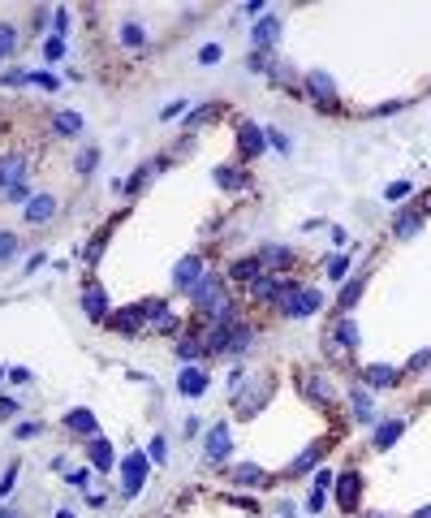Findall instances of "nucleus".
I'll use <instances>...</instances> for the list:
<instances>
[{"mask_svg":"<svg viewBox=\"0 0 431 518\" xmlns=\"http://www.w3.org/2000/svg\"><path fill=\"white\" fill-rule=\"evenodd\" d=\"M18 186H26V160L22 155H5L0 160V190H18Z\"/></svg>","mask_w":431,"mask_h":518,"instance_id":"nucleus-7","label":"nucleus"},{"mask_svg":"<svg viewBox=\"0 0 431 518\" xmlns=\"http://www.w3.org/2000/svg\"><path fill=\"white\" fill-rule=\"evenodd\" d=\"M177 393H186V397H203V393H207V372H198V368H181V376H177Z\"/></svg>","mask_w":431,"mask_h":518,"instance_id":"nucleus-12","label":"nucleus"},{"mask_svg":"<svg viewBox=\"0 0 431 518\" xmlns=\"http://www.w3.org/2000/svg\"><path fill=\"white\" fill-rule=\"evenodd\" d=\"M177 113H186V99H173V104H164V113H159V117H164V121H173Z\"/></svg>","mask_w":431,"mask_h":518,"instance_id":"nucleus-42","label":"nucleus"},{"mask_svg":"<svg viewBox=\"0 0 431 518\" xmlns=\"http://www.w3.org/2000/svg\"><path fill=\"white\" fill-rule=\"evenodd\" d=\"M203 277H207V272H203V259H198V255H186V259H181V264L173 268V290H181V294H190V290H194V285H198Z\"/></svg>","mask_w":431,"mask_h":518,"instance_id":"nucleus-4","label":"nucleus"},{"mask_svg":"<svg viewBox=\"0 0 431 518\" xmlns=\"http://www.w3.org/2000/svg\"><path fill=\"white\" fill-rule=\"evenodd\" d=\"M345 272H349V259H345V255H332V259H328V277H332V281H345Z\"/></svg>","mask_w":431,"mask_h":518,"instance_id":"nucleus-35","label":"nucleus"},{"mask_svg":"<svg viewBox=\"0 0 431 518\" xmlns=\"http://www.w3.org/2000/svg\"><path fill=\"white\" fill-rule=\"evenodd\" d=\"M18 250H22L18 233H9V229H0V264H5V259H13Z\"/></svg>","mask_w":431,"mask_h":518,"instance_id":"nucleus-31","label":"nucleus"},{"mask_svg":"<svg viewBox=\"0 0 431 518\" xmlns=\"http://www.w3.org/2000/svg\"><path fill=\"white\" fill-rule=\"evenodd\" d=\"M30 82H39V87H47V91H52V87H57V78H52V74H30Z\"/></svg>","mask_w":431,"mask_h":518,"instance_id":"nucleus-48","label":"nucleus"},{"mask_svg":"<svg viewBox=\"0 0 431 518\" xmlns=\"http://www.w3.org/2000/svg\"><path fill=\"white\" fill-rule=\"evenodd\" d=\"M332 341L345 346V350H358V324H354V320H341L337 333H332Z\"/></svg>","mask_w":431,"mask_h":518,"instance_id":"nucleus-27","label":"nucleus"},{"mask_svg":"<svg viewBox=\"0 0 431 518\" xmlns=\"http://www.w3.org/2000/svg\"><path fill=\"white\" fill-rule=\"evenodd\" d=\"M86 480H91V471H74L69 475V488H86Z\"/></svg>","mask_w":431,"mask_h":518,"instance_id":"nucleus-47","label":"nucleus"},{"mask_svg":"<svg viewBox=\"0 0 431 518\" xmlns=\"http://www.w3.org/2000/svg\"><path fill=\"white\" fill-rule=\"evenodd\" d=\"M233 480H237V484H246V488H254V484H263V466L242 462V466H233Z\"/></svg>","mask_w":431,"mask_h":518,"instance_id":"nucleus-26","label":"nucleus"},{"mask_svg":"<svg viewBox=\"0 0 431 518\" xmlns=\"http://www.w3.org/2000/svg\"><path fill=\"white\" fill-rule=\"evenodd\" d=\"M13 48H18V31H13L9 22H0V61L13 57Z\"/></svg>","mask_w":431,"mask_h":518,"instance_id":"nucleus-29","label":"nucleus"},{"mask_svg":"<svg viewBox=\"0 0 431 518\" xmlns=\"http://www.w3.org/2000/svg\"><path fill=\"white\" fill-rule=\"evenodd\" d=\"M103 242H108V233H95V238L86 242V250H82V259H86V264H95V259L103 255Z\"/></svg>","mask_w":431,"mask_h":518,"instance_id":"nucleus-34","label":"nucleus"},{"mask_svg":"<svg viewBox=\"0 0 431 518\" xmlns=\"http://www.w3.org/2000/svg\"><path fill=\"white\" fill-rule=\"evenodd\" d=\"M323 307V294L319 290H306V285H289L285 294H281V311L289 320H306V316H315V311Z\"/></svg>","mask_w":431,"mask_h":518,"instance_id":"nucleus-2","label":"nucleus"},{"mask_svg":"<svg viewBox=\"0 0 431 518\" xmlns=\"http://www.w3.org/2000/svg\"><path fill=\"white\" fill-rule=\"evenodd\" d=\"M362 380H366L371 389H393V385H397V368H384V363H371V368L362 372Z\"/></svg>","mask_w":431,"mask_h":518,"instance_id":"nucleus-14","label":"nucleus"},{"mask_svg":"<svg viewBox=\"0 0 431 518\" xmlns=\"http://www.w3.org/2000/svg\"><path fill=\"white\" fill-rule=\"evenodd\" d=\"M263 138H267V143H272V147H276V151H289V147H293V143H289V138H285V134H281V130H267V134H263Z\"/></svg>","mask_w":431,"mask_h":518,"instance_id":"nucleus-40","label":"nucleus"},{"mask_svg":"<svg viewBox=\"0 0 431 518\" xmlns=\"http://www.w3.org/2000/svg\"><path fill=\"white\" fill-rule=\"evenodd\" d=\"M91 462H95V471H113V445L103 436H91Z\"/></svg>","mask_w":431,"mask_h":518,"instance_id":"nucleus-18","label":"nucleus"},{"mask_svg":"<svg viewBox=\"0 0 431 518\" xmlns=\"http://www.w3.org/2000/svg\"><path fill=\"white\" fill-rule=\"evenodd\" d=\"M82 311H86L91 320H103V316H108V298H103V290H99L95 281L82 285Z\"/></svg>","mask_w":431,"mask_h":518,"instance_id":"nucleus-11","label":"nucleus"},{"mask_svg":"<svg viewBox=\"0 0 431 518\" xmlns=\"http://www.w3.org/2000/svg\"><path fill=\"white\" fill-rule=\"evenodd\" d=\"M220 57H225V52H220V43H207V48L198 52V61H203V65H216Z\"/></svg>","mask_w":431,"mask_h":518,"instance_id":"nucleus-39","label":"nucleus"},{"mask_svg":"<svg viewBox=\"0 0 431 518\" xmlns=\"http://www.w3.org/2000/svg\"><path fill=\"white\" fill-rule=\"evenodd\" d=\"M52 130H57V134H65V138H74V134H82V117H78V113H57Z\"/></svg>","mask_w":431,"mask_h":518,"instance_id":"nucleus-25","label":"nucleus"},{"mask_svg":"<svg viewBox=\"0 0 431 518\" xmlns=\"http://www.w3.org/2000/svg\"><path fill=\"white\" fill-rule=\"evenodd\" d=\"M95 160H99V151H95V147H86V151L78 155V177H86V173L95 169Z\"/></svg>","mask_w":431,"mask_h":518,"instance_id":"nucleus-37","label":"nucleus"},{"mask_svg":"<svg viewBox=\"0 0 431 518\" xmlns=\"http://www.w3.org/2000/svg\"><path fill=\"white\" fill-rule=\"evenodd\" d=\"M401 194H410V186H405V182H393V186H388V199H401Z\"/></svg>","mask_w":431,"mask_h":518,"instance_id":"nucleus-49","label":"nucleus"},{"mask_svg":"<svg viewBox=\"0 0 431 518\" xmlns=\"http://www.w3.org/2000/svg\"><path fill=\"white\" fill-rule=\"evenodd\" d=\"M52 216H57V199H52V194L26 199V221H30V225H43V221H52Z\"/></svg>","mask_w":431,"mask_h":518,"instance_id":"nucleus-10","label":"nucleus"},{"mask_svg":"<svg viewBox=\"0 0 431 518\" xmlns=\"http://www.w3.org/2000/svg\"><path fill=\"white\" fill-rule=\"evenodd\" d=\"M9 380H13V385H30V372H26V368H13Z\"/></svg>","mask_w":431,"mask_h":518,"instance_id":"nucleus-46","label":"nucleus"},{"mask_svg":"<svg viewBox=\"0 0 431 518\" xmlns=\"http://www.w3.org/2000/svg\"><path fill=\"white\" fill-rule=\"evenodd\" d=\"M216 182H220L225 190H242V186H246V177H242L237 169H229V165H225V169H216Z\"/></svg>","mask_w":431,"mask_h":518,"instance_id":"nucleus-32","label":"nucleus"},{"mask_svg":"<svg viewBox=\"0 0 431 518\" xmlns=\"http://www.w3.org/2000/svg\"><path fill=\"white\" fill-rule=\"evenodd\" d=\"M337 501H341L345 514H354V505L362 501V475H358V471H345V475L337 480Z\"/></svg>","mask_w":431,"mask_h":518,"instance_id":"nucleus-6","label":"nucleus"},{"mask_svg":"<svg viewBox=\"0 0 431 518\" xmlns=\"http://www.w3.org/2000/svg\"><path fill=\"white\" fill-rule=\"evenodd\" d=\"M57 518H74V514H69V509H61V514H57Z\"/></svg>","mask_w":431,"mask_h":518,"instance_id":"nucleus-52","label":"nucleus"},{"mask_svg":"<svg viewBox=\"0 0 431 518\" xmlns=\"http://www.w3.org/2000/svg\"><path fill=\"white\" fill-rule=\"evenodd\" d=\"M306 87H310V95H315V99H319V104H323V109H328V113L337 109V87H332V78L323 74V70H315Z\"/></svg>","mask_w":431,"mask_h":518,"instance_id":"nucleus-9","label":"nucleus"},{"mask_svg":"<svg viewBox=\"0 0 431 518\" xmlns=\"http://www.w3.org/2000/svg\"><path fill=\"white\" fill-rule=\"evenodd\" d=\"M121 43H125V48H142V43H147L142 26H138V22H125V26H121Z\"/></svg>","mask_w":431,"mask_h":518,"instance_id":"nucleus-33","label":"nucleus"},{"mask_svg":"<svg viewBox=\"0 0 431 518\" xmlns=\"http://www.w3.org/2000/svg\"><path fill=\"white\" fill-rule=\"evenodd\" d=\"M65 428H69V432H78V436H95V414H91V410H69Z\"/></svg>","mask_w":431,"mask_h":518,"instance_id":"nucleus-20","label":"nucleus"},{"mask_svg":"<svg viewBox=\"0 0 431 518\" xmlns=\"http://www.w3.org/2000/svg\"><path fill=\"white\" fill-rule=\"evenodd\" d=\"M323 453H328V445H323V441H315V445H310V449H306L302 458H293V462L285 466V475H302V471H310V466H315V462H319Z\"/></svg>","mask_w":431,"mask_h":518,"instance_id":"nucleus-15","label":"nucleus"},{"mask_svg":"<svg viewBox=\"0 0 431 518\" xmlns=\"http://www.w3.org/2000/svg\"><path fill=\"white\" fill-rule=\"evenodd\" d=\"M237 147H242L246 155H259V151L267 147V138H263V130H259V126L242 121V126H237Z\"/></svg>","mask_w":431,"mask_h":518,"instance_id":"nucleus-13","label":"nucleus"},{"mask_svg":"<svg viewBox=\"0 0 431 518\" xmlns=\"http://www.w3.org/2000/svg\"><path fill=\"white\" fill-rule=\"evenodd\" d=\"M259 264H267V268H281V272H285V268L293 264V255H289L285 246H263V255H259Z\"/></svg>","mask_w":431,"mask_h":518,"instance_id":"nucleus-22","label":"nucleus"},{"mask_svg":"<svg viewBox=\"0 0 431 518\" xmlns=\"http://www.w3.org/2000/svg\"><path fill=\"white\" fill-rule=\"evenodd\" d=\"M142 484H147V453L134 449V453H125V462H121V492L134 497Z\"/></svg>","mask_w":431,"mask_h":518,"instance_id":"nucleus-3","label":"nucleus"},{"mask_svg":"<svg viewBox=\"0 0 431 518\" xmlns=\"http://www.w3.org/2000/svg\"><path fill=\"white\" fill-rule=\"evenodd\" d=\"M190 302H194L198 316H207L211 324H233V302H229V294H225L220 277H211V272H207V277L190 290Z\"/></svg>","mask_w":431,"mask_h":518,"instance_id":"nucleus-1","label":"nucleus"},{"mask_svg":"<svg viewBox=\"0 0 431 518\" xmlns=\"http://www.w3.org/2000/svg\"><path fill=\"white\" fill-rule=\"evenodd\" d=\"M173 329H177V316H173L169 307H159L155 316L147 320V333H173Z\"/></svg>","mask_w":431,"mask_h":518,"instance_id":"nucleus-24","label":"nucleus"},{"mask_svg":"<svg viewBox=\"0 0 431 518\" xmlns=\"http://www.w3.org/2000/svg\"><path fill=\"white\" fill-rule=\"evenodd\" d=\"M18 414V402H9V397H0V419H13Z\"/></svg>","mask_w":431,"mask_h":518,"instance_id":"nucleus-45","label":"nucleus"},{"mask_svg":"<svg viewBox=\"0 0 431 518\" xmlns=\"http://www.w3.org/2000/svg\"><path fill=\"white\" fill-rule=\"evenodd\" d=\"M113 329H117V333H138V329H142V316H138V307H121L117 316H113Z\"/></svg>","mask_w":431,"mask_h":518,"instance_id":"nucleus-21","label":"nucleus"},{"mask_svg":"<svg viewBox=\"0 0 431 518\" xmlns=\"http://www.w3.org/2000/svg\"><path fill=\"white\" fill-rule=\"evenodd\" d=\"M169 458V449H164V436H155L151 441V462H164Z\"/></svg>","mask_w":431,"mask_h":518,"instance_id":"nucleus-43","label":"nucleus"},{"mask_svg":"<svg viewBox=\"0 0 431 518\" xmlns=\"http://www.w3.org/2000/svg\"><path fill=\"white\" fill-rule=\"evenodd\" d=\"M61 52H65V43H61V35H57V39H47V48H43V57H47V61H57V57H61Z\"/></svg>","mask_w":431,"mask_h":518,"instance_id":"nucleus-41","label":"nucleus"},{"mask_svg":"<svg viewBox=\"0 0 431 518\" xmlns=\"http://www.w3.org/2000/svg\"><path fill=\"white\" fill-rule=\"evenodd\" d=\"M405 432V424L401 419H388V424H380V428H375V449H388L397 436Z\"/></svg>","mask_w":431,"mask_h":518,"instance_id":"nucleus-23","label":"nucleus"},{"mask_svg":"<svg viewBox=\"0 0 431 518\" xmlns=\"http://www.w3.org/2000/svg\"><path fill=\"white\" fill-rule=\"evenodd\" d=\"M410 368H414V372H422V368H431V350H422V354H414V358H410Z\"/></svg>","mask_w":431,"mask_h":518,"instance_id":"nucleus-44","label":"nucleus"},{"mask_svg":"<svg viewBox=\"0 0 431 518\" xmlns=\"http://www.w3.org/2000/svg\"><path fill=\"white\" fill-rule=\"evenodd\" d=\"M422 229V207H414V212H405V216H397V225H393V233L405 242V238H414Z\"/></svg>","mask_w":431,"mask_h":518,"instance_id":"nucleus-19","label":"nucleus"},{"mask_svg":"<svg viewBox=\"0 0 431 518\" xmlns=\"http://www.w3.org/2000/svg\"><path fill=\"white\" fill-rule=\"evenodd\" d=\"M0 518H22V514H18V509H9V505H5V509H0Z\"/></svg>","mask_w":431,"mask_h":518,"instance_id":"nucleus-50","label":"nucleus"},{"mask_svg":"<svg viewBox=\"0 0 431 518\" xmlns=\"http://www.w3.org/2000/svg\"><path fill=\"white\" fill-rule=\"evenodd\" d=\"M414 518H431V505H422V509H418V514H414Z\"/></svg>","mask_w":431,"mask_h":518,"instance_id":"nucleus-51","label":"nucleus"},{"mask_svg":"<svg viewBox=\"0 0 431 518\" xmlns=\"http://www.w3.org/2000/svg\"><path fill=\"white\" fill-rule=\"evenodd\" d=\"M354 419H358V424H371V419H375V410H371V397H366L362 389H354Z\"/></svg>","mask_w":431,"mask_h":518,"instance_id":"nucleus-28","label":"nucleus"},{"mask_svg":"<svg viewBox=\"0 0 431 518\" xmlns=\"http://www.w3.org/2000/svg\"><path fill=\"white\" fill-rule=\"evenodd\" d=\"M173 354H177V358H198V354H203V341H198V337H177Z\"/></svg>","mask_w":431,"mask_h":518,"instance_id":"nucleus-30","label":"nucleus"},{"mask_svg":"<svg viewBox=\"0 0 431 518\" xmlns=\"http://www.w3.org/2000/svg\"><path fill=\"white\" fill-rule=\"evenodd\" d=\"M13 480H18V462L9 466V471H5V475H0V501H5V497L13 492Z\"/></svg>","mask_w":431,"mask_h":518,"instance_id":"nucleus-38","label":"nucleus"},{"mask_svg":"<svg viewBox=\"0 0 431 518\" xmlns=\"http://www.w3.org/2000/svg\"><path fill=\"white\" fill-rule=\"evenodd\" d=\"M229 277H233V281H246V285H254V281L263 277V264H259V259H237V264L229 268Z\"/></svg>","mask_w":431,"mask_h":518,"instance_id":"nucleus-17","label":"nucleus"},{"mask_svg":"<svg viewBox=\"0 0 431 518\" xmlns=\"http://www.w3.org/2000/svg\"><path fill=\"white\" fill-rule=\"evenodd\" d=\"M289 290V281H285V272H263L254 285H250V298H259V302H281V294Z\"/></svg>","mask_w":431,"mask_h":518,"instance_id":"nucleus-5","label":"nucleus"},{"mask_svg":"<svg viewBox=\"0 0 431 518\" xmlns=\"http://www.w3.org/2000/svg\"><path fill=\"white\" fill-rule=\"evenodd\" d=\"M371 518H384V514H371Z\"/></svg>","mask_w":431,"mask_h":518,"instance_id":"nucleus-53","label":"nucleus"},{"mask_svg":"<svg viewBox=\"0 0 431 518\" xmlns=\"http://www.w3.org/2000/svg\"><path fill=\"white\" fill-rule=\"evenodd\" d=\"M276 35H281V22H276V18H263V22L250 31L254 48H272V43H276Z\"/></svg>","mask_w":431,"mask_h":518,"instance_id":"nucleus-16","label":"nucleus"},{"mask_svg":"<svg viewBox=\"0 0 431 518\" xmlns=\"http://www.w3.org/2000/svg\"><path fill=\"white\" fill-rule=\"evenodd\" d=\"M203 449H207V453H203L207 462H225V458H229V424H216V428L207 432Z\"/></svg>","mask_w":431,"mask_h":518,"instance_id":"nucleus-8","label":"nucleus"},{"mask_svg":"<svg viewBox=\"0 0 431 518\" xmlns=\"http://www.w3.org/2000/svg\"><path fill=\"white\" fill-rule=\"evenodd\" d=\"M362 285H366V281H354V285H345V290H341V311H349V307L358 302V294H362Z\"/></svg>","mask_w":431,"mask_h":518,"instance_id":"nucleus-36","label":"nucleus"}]
</instances>
